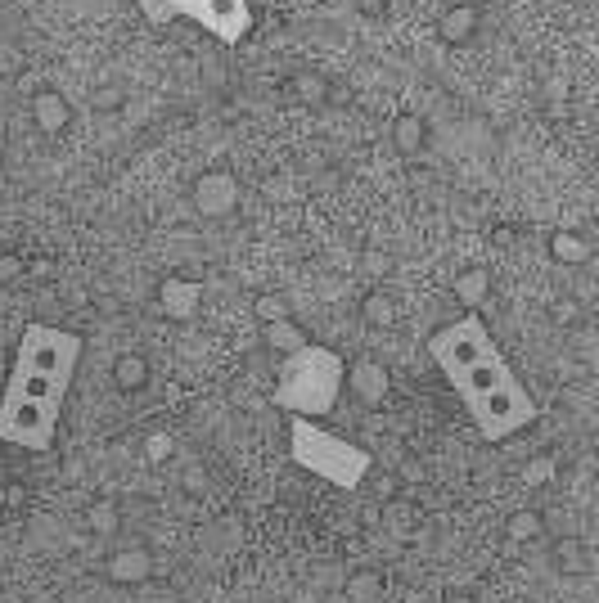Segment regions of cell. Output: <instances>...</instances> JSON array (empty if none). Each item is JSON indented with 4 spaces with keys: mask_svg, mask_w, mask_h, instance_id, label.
I'll return each mask as SVG.
<instances>
[{
    "mask_svg": "<svg viewBox=\"0 0 599 603\" xmlns=\"http://www.w3.org/2000/svg\"><path fill=\"white\" fill-rule=\"evenodd\" d=\"M140 9L154 23H167V18L181 14L226 45H239L253 32V5L248 0H140Z\"/></svg>",
    "mask_w": 599,
    "mask_h": 603,
    "instance_id": "obj_3",
    "label": "cell"
},
{
    "mask_svg": "<svg viewBox=\"0 0 599 603\" xmlns=\"http://www.w3.org/2000/svg\"><path fill=\"white\" fill-rule=\"evenodd\" d=\"M55 428H59V410L14 401V396L0 401V441H10V446L37 450L41 455V450H50V441H55Z\"/></svg>",
    "mask_w": 599,
    "mask_h": 603,
    "instance_id": "obj_7",
    "label": "cell"
},
{
    "mask_svg": "<svg viewBox=\"0 0 599 603\" xmlns=\"http://www.w3.org/2000/svg\"><path fill=\"white\" fill-rule=\"evenodd\" d=\"M343 383L361 405H383V396H388V369L379 360H356L352 369H343Z\"/></svg>",
    "mask_w": 599,
    "mask_h": 603,
    "instance_id": "obj_12",
    "label": "cell"
},
{
    "mask_svg": "<svg viewBox=\"0 0 599 603\" xmlns=\"http://www.w3.org/2000/svg\"><path fill=\"white\" fill-rule=\"evenodd\" d=\"M199 297H203L199 284H190V279H167L163 284V311L176 315V320H190L194 306H199Z\"/></svg>",
    "mask_w": 599,
    "mask_h": 603,
    "instance_id": "obj_16",
    "label": "cell"
},
{
    "mask_svg": "<svg viewBox=\"0 0 599 603\" xmlns=\"http://www.w3.org/2000/svg\"><path fill=\"white\" fill-rule=\"evenodd\" d=\"M289 455L298 459V468H307L311 477L338 486V491H356L370 473V455L356 441L320 428L316 419H289Z\"/></svg>",
    "mask_w": 599,
    "mask_h": 603,
    "instance_id": "obj_2",
    "label": "cell"
},
{
    "mask_svg": "<svg viewBox=\"0 0 599 603\" xmlns=\"http://www.w3.org/2000/svg\"><path fill=\"white\" fill-rule=\"evenodd\" d=\"M239 203V185L230 171H208V176L194 180V207L203 216H230Z\"/></svg>",
    "mask_w": 599,
    "mask_h": 603,
    "instance_id": "obj_11",
    "label": "cell"
},
{
    "mask_svg": "<svg viewBox=\"0 0 599 603\" xmlns=\"http://www.w3.org/2000/svg\"><path fill=\"white\" fill-rule=\"evenodd\" d=\"M5 396H14V401H32V405H46V410H59L68 396V383L64 378H50V374H37V369H10V387H5Z\"/></svg>",
    "mask_w": 599,
    "mask_h": 603,
    "instance_id": "obj_10",
    "label": "cell"
},
{
    "mask_svg": "<svg viewBox=\"0 0 599 603\" xmlns=\"http://www.w3.org/2000/svg\"><path fill=\"white\" fill-rule=\"evenodd\" d=\"M473 419V428H478L482 441H509L514 432H523L527 423L536 419V401L527 396V387L518 383V378H509L505 387H496L491 396H482V401L464 405Z\"/></svg>",
    "mask_w": 599,
    "mask_h": 603,
    "instance_id": "obj_5",
    "label": "cell"
},
{
    "mask_svg": "<svg viewBox=\"0 0 599 603\" xmlns=\"http://www.w3.org/2000/svg\"><path fill=\"white\" fill-rule=\"evenodd\" d=\"M550 473H554V464H550V459H541V464H532V468L523 473V482H527V486H536V482H545Z\"/></svg>",
    "mask_w": 599,
    "mask_h": 603,
    "instance_id": "obj_28",
    "label": "cell"
},
{
    "mask_svg": "<svg viewBox=\"0 0 599 603\" xmlns=\"http://www.w3.org/2000/svg\"><path fill=\"white\" fill-rule=\"evenodd\" d=\"M77 360H82V338L59 329V324H28L19 338V351H14L19 369H37V374L64 378V383H73Z\"/></svg>",
    "mask_w": 599,
    "mask_h": 603,
    "instance_id": "obj_4",
    "label": "cell"
},
{
    "mask_svg": "<svg viewBox=\"0 0 599 603\" xmlns=\"http://www.w3.org/2000/svg\"><path fill=\"white\" fill-rule=\"evenodd\" d=\"M550 257L563 261V266H572V261H586L590 257V243L581 239V234H572V230H559L550 239Z\"/></svg>",
    "mask_w": 599,
    "mask_h": 603,
    "instance_id": "obj_21",
    "label": "cell"
},
{
    "mask_svg": "<svg viewBox=\"0 0 599 603\" xmlns=\"http://www.w3.org/2000/svg\"><path fill=\"white\" fill-rule=\"evenodd\" d=\"M343 360L329 347L307 342L302 351L284 356L280 383H275V405L293 414V419H320V414L334 410L338 392H343Z\"/></svg>",
    "mask_w": 599,
    "mask_h": 603,
    "instance_id": "obj_1",
    "label": "cell"
},
{
    "mask_svg": "<svg viewBox=\"0 0 599 603\" xmlns=\"http://www.w3.org/2000/svg\"><path fill=\"white\" fill-rule=\"evenodd\" d=\"M113 383H118L122 392H140V387L149 383V360L140 356V351H122V356L113 360Z\"/></svg>",
    "mask_w": 599,
    "mask_h": 603,
    "instance_id": "obj_17",
    "label": "cell"
},
{
    "mask_svg": "<svg viewBox=\"0 0 599 603\" xmlns=\"http://www.w3.org/2000/svg\"><path fill=\"white\" fill-rule=\"evenodd\" d=\"M266 342H271V351H280V356H293V351L307 347V333L293 320H275V324H266Z\"/></svg>",
    "mask_w": 599,
    "mask_h": 603,
    "instance_id": "obj_19",
    "label": "cell"
},
{
    "mask_svg": "<svg viewBox=\"0 0 599 603\" xmlns=\"http://www.w3.org/2000/svg\"><path fill=\"white\" fill-rule=\"evenodd\" d=\"M455 297H460L464 306H482V297H487V270H464V275L455 279Z\"/></svg>",
    "mask_w": 599,
    "mask_h": 603,
    "instance_id": "obj_22",
    "label": "cell"
},
{
    "mask_svg": "<svg viewBox=\"0 0 599 603\" xmlns=\"http://www.w3.org/2000/svg\"><path fill=\"white\" fill-rule=\"evenodd\" d=\"M442 603H478V599H473L469 590H446V599H442Z\"/></svg>",
    "mask_w": 599,
    "mask_h": 603,
    "instance_id": "obj_29",
    "label": "cell"
},
{
    "mask_svg": "<svg viewBox=\"0 0 599 603\" xmlns=\"http://www.w3.org/2000/svg\"><path fill=\"white\" fill-rule=\"evenodd\" d=\"M424 140H428V126L419 122V117H401V122H397L401 153H419V149H424Z\"/></svg>",
    "mask_w": 599,
    "mask_h": 603,
    "instance_id": "obj_24",
    "label": "cell"
},
{
    "mask_svg": "<svg viewBox=\"0 0 599 603\" xmlns=\"http://www.w3.org/2000/svg\"><path fill=\"white\" fill-rule=\"evenodd\" d=\"M487 351H496V338H491V329L482 324L478 311L460 315V320L442 324V329L428 338V356L437 360V369H442L446 378H455L460 369H469L473 360H482Z\"/></svg>",
    "mask_w": 599,
    "mask_h": 603,
    "instance_id": "obj_6",
    "label": "cell"
},
{
    "mask_svg": "<svg viewBox=\"0 0 599 603\" xmlns=\"http://www.w3.org/2000/svg\"><path fill=\"white\" fill-rule=\"evenodd\" d=\"M505 536L514 540V545H532V540L545 536V518L541 509H514L505 518Z\"/></svg>",
    "mask_w": 599,
    "mask_h": 603,
    "instance_id": "obj_18",
    "label": "cell"
},
{
    "mask_svg": "<svg viewBox=\"0 0 599 603\" xmlns=\"http://www.w3.org/2000/svg\"><path fill=\"white\" fill-rule=\"evenodd\" d=\"M361 311H365V320H370L374 329H388V324L397 320V302H392V293H370Z\"/></svg>",
    "mask_w": 599,
    "mask_h": 603,
    "instance_id": "obj_23",
    "label": "cell"
},
{
    "mask_svg": "<svg viewBox=\"0 0 599 603\" xmlns=\"http://www.w3.org/2000/svg\"><path fill=\"white\" fill-rule=\"evenodd\" d=\"M554 558H559V572H581L586 567V554H581L577 540H559V549H554Z\"/></svg>",
    "mask_w": 599,
    "mask_h": 603,
    "instance_id": "obj_25",
    "label": "cell"
},
{
    "mask_svg": "<svg viewBox=\"0 0 599 603\" xmlns=\"http://www.w3.org/2000/svg\"><path fill=\"white\" fill-rule=\"evenodd\" d=\"M118 527H122V509L113 500H95L91 509H86V531H91V536H113Z\"/></svg>",
    "mask_w": 599,
    "mask_h": 603,
    "instance_id": "obj_20",
    "label": "cell"
},
{
    "mask_svg": "<svg viewBox=\"0 0 599 603\" xmlns=\"http://www.w3.org/2000/svg\"><path fill=\"white\" fill-rule=\"evenodd\" d=\"M509 378H514V369L505 365V356H500V347H496V351H487L482 360H473L469 369H460V374L451 378V387L460 392L464 405H473V401H482V396H491L496 387H505Z\"/></svg>",
    "mask_w": 599,
    "mask_h": 603,
    "instance_id": "obj_8",
    "label": "cell"
},
{
    "mask_svg": "<svg viewBox=\"0 0 599 603\" xmlns=\"http://www.w3.org/2000/svg\"><path fill=\"white\" fill-rule=\"evenodd\" d=\"M473 32H478V9H473V5H451L442 14V23H437V36H442L446 45L469 41Z\"/></svg>",
    "mask_w": 599,
    "mask_h": 603,
    "instance_id": "obj_15",
    "label": "cell"
},
{
    "mask_svg": "<svg viewBox=\"0 0 599 603\" xmlns=\"http://www.w3.org/2000/svg\"><path fill=\"white\" fill-rule=\"evenodd\" d=\"M23 275V261L19 257H0V284H14Z\"/></svg>",
    "mask_w": 599,
    "mask_h": 603,
    "instance_id": "obj_27",
    "label": "cell"
},
{
    "mask_svg": "<svg viewBox=\"0 0 599 603\" xmlns=\"http://www.w3.org/2000/svg\"><path fill=\"white\" fill-rule=\"evenodd\" d=\"M32 117H37V126L46 135H59L73 122V108H68V99L59 95V90H41V95L32 99Z\"/></svg>",
    "mask_w": 599,
    "mask_h": 603,
    "instance_id": "obj_13",
    "label": "cell"
},
{
    "mask_svg": "<svg viewBox=\"0 0 599 603\" xmlns=\"http://www.w3.org/2000/svg\"><path fill=\"white\" fill-rule=\"evenodd\" d=\"M154 572H158V563H154V549L149 545H118L104 558V576H109L113 585H122V590L154 581Z\"/></svg>",
    "mask_w": 599,
    "mask_h": 603,
    "instance_id": "obj_9",
    "label": "cell"
},
{
    "mask_svg": "<svg viewBox=\"0 0 599 603\" xmlns=\"http://www.w3.org/2000/svg\"><path fill=\"white\" fill-rule=\"evenodd\" d=\"M257 320L262 324H275V320H289V306L280 297H257Z\"/></svg>",
    "mask_w": 599,
    "mask_h": 603,
    "instance_id": "obj_26",
    "label": "cell"
},
{
    "mask_svg": "<svg viewBox=\"0 0 599 603\" xmlns=\"http://www.w3.org/2000/svg\"><path fill=\"white\" fill-rule=\"evenodd\" d=\"M383 590H388V581H383L379 567H356V572H347V581H343L347 603H383Z\"/></svg>",
    "mask_w": 599,
    "mask_h": 603,
    "instance_id": "obj_14",
    "label": "cell"
}]
</instances>
